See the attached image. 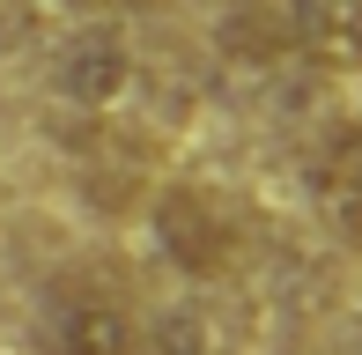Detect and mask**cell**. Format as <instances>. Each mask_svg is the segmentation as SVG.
<instances>
[{"label": "cell", "instance_id": "1", "mask_svg": "<svg viewBox=\"0 0 362 355\" xmlns=\"http://www.w3.org/2000/svg\"><path fill=\"white\" fill-rule=\"evenodd\" d=\"M37 355H148V326L111 281L67 274L37 303Z\"/></svg>", "mask_w": 362, "mask_h": 355}, {"label": "cell", "instance_id": "2", "mask_svg": "<svg viewBox=\"0 0 362 355\" xmlns=\"http://www.w3.org/2000/svg\"><path fill=\"white\" fill-rule=\"evenodd\" d=\"M156 245H163V260L177 274L222 281V274L237 267V252H244V222L229 215L207 185H170L156 200Z\"/></svg>", "mask_w": 362, "mask_h": 355}, {"label": "cell", "instance_id": "3", "mask_svg": "<svg viewBox=\"0 0 362 355\" xmlns=\"http://www.w3.org/2000/svg\"><path fill=\"white\" fill-rule=\"evenodd\" d=\"M52 89L74 111H119L134 89V37L126 15H81L52 52Z\"/></svg>", "mask_w": 362, "mask_h": 355}, {"label": "cell", "instance_id": "4", "mask_svg": "<svg viewBox=\"0 0 362 355\" xmlns=\"http://www.w3.org/2000/svg\"><path fill=\"white\" fill-rule=\"evenodd\" d=\"M274 45L310 74H362V0H274Z\"/></svg>", "mask_w": 362, "mask_h": 355}, {"label": "cell", "instance_id": "5", "mask_svg": "<svg viewBox=\"0 0 362 355\" xmlns=\"http://www.w3.org/2000/svg\"><path fill=\"white\" fill-rule=\"evenodd\" d=\"M303 192H310V207L325 215V230H333L348 252H362V119L333 126V134L310 149Z\"/></svg>", "mask_w": 362, "mask_h": 355}, {"label": "cell", "instance_id": "6", "mask_svg": "<svg viewBox=\"0 0 362 355\" xmlns=\"http://www.w3.org/2000/svg\"><path fill=\"white\" fill-rule=\"evenodd\" d=\"M74 15H141V8H156V0H67Z\"/></svg>", "mask_w": 362, "mask_h": 355}]
</instances>
